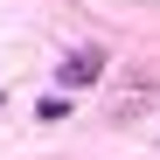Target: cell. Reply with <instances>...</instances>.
Listing matches in <instances>:
<instances>
[{
	"label": "cell",
	"mask_w": 160,
	"mask_h": 160,
	"mask_svg": "<svg viewBox=\"0 0 160 160\" xmlns=\"http://www.w3.org/2000/svg\"><path fill=\"white\" fill-rule=\"evenodd\" d=\"M98 77H104V56H98V49H84V56H70V63H63V84H70V91L98 84Z\"/></svg>",
	"instance_id": "obj_1"
}]
</instances>
